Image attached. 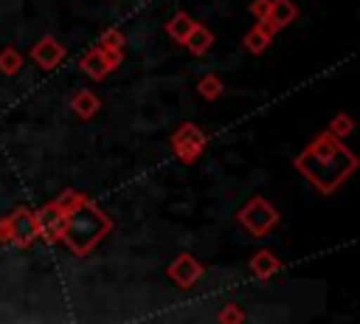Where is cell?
Wrapping results in <instances>:
<instances>
[{
	"instance_id": "cell-1",
	"label": "cell",
	"mask_w": 360,
	"mask_h": 324,
	"mask_svg": "<svg viewBox=\"0 0 360 324\" xmlns=\"http://www.w3.org/2000/svg\"><path fill=\"white\" fill-rule=\"evenodd\" d=\"M301 172L323 192H332L354 166V155L335 144L332 138H321L318 144H312L301 158H298Z\"/></svg>"
},
{
	"instance_id": "cell-2",
	"label": "cell",
	"mask_w": 360,
	"mask_h": 324,
	"mask_svg": "<svg viewBox=\"0 0 360 324\" xmlns=\"http://www.w3.org/2000/svg\"><path fill=\"white\" fill-rule=\"evenodd\" d=\"M107 217L98 214L93 206H76L70 214H65V228L62 237L70 242V248L76 254H84L90 245H96V239L107 231Z\"/></svg>"
},
{
	"instance_id": "cell-3",
	"label": "cell",
	"mask_w": 360,
	"mask_h": 324,
	"mask_svg": "<svg viewBox=\"0 0 360 324\" xmlns=\"http://www.w3.org/2000/svg\"><path fill=\"white\" fill-rule=\"evenodd\" d=\"M39 228L45 231L48 239H59L62 237V228H65V214H59V208L51 206L48 211L39 214Z\"/></svg>"
},
{
	"instance_id": "cell-4",
	"label": "cell",
	"mask_w": 360,
	"mask_h": 324,
	"mask_svg": "<svg viewBox=\"0 0 360 324\" xmlns=\"http://www.w3.org/2000/svg\"><path fill=\"white\" fill-rule=\"evenodd\" d=\"M191 28H194V25H191L186 17H177V20H172V23H169L172 37H177V39H186V37L191 34Z\"/></svg>"
},
{
	"instance_id": "cell-6",
	"label": "cell",
	"mask_w": 360,
	"mask_h": 324,
	"mask_svg": "<svg viewBox=\"0 0 360 324\" xmlns=\"http://www.w3.org/2000/svg\"><path fill=\"white\" fill-rule=\"evenodd\" d=\"M287 17H292L290 3H287V0H278V3H276V20H278V23H284Z\"/></svg>"
},
{
	"instance_id": "cell-5",
	"label": "cell",
	"mask_w": 360,
	"mask_h": 324,
	"mask_svg": "<svg viewBox=\"0 0 360 324\" xmlns=\"http://www.w3.org/2000/svg\"><path fill=\"white\" fill-rule=\"evenodd\" d=\"M194 34H197V39L191 42V48H194V51H202V48L211 42V34H208V31H200V28H194Z\"/></svg>"
}]
</instances>
